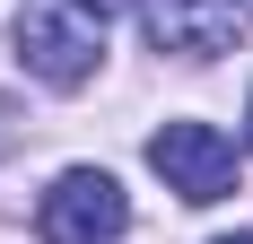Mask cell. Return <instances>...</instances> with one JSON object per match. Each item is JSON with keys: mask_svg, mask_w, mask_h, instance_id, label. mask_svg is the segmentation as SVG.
Here are the masks:
<instances>
[{"mask_svg": "<svg viewBox=\"0 0 253 244\" xmlns=\"http://www.w3.org/2000/svg\"><path fill=\"white\" fill-rule=\"evenodd\" d=\"M9 44H18V70L44 79V87H87L105 61V18H87L79 0H26L18 26H9Z\"/></svg>", "mask_w": 253, "mask_h": 244, "instance_id": "cell-1", "label": "cell"}, {"mask_svg": "<svg viewBox=\"0 0 253 244\" xmlns=\"http://www.w3.org/2000/svg\"><path fill=\"white\" fill-rule=\"evenodd\" d=\"M123 227H131V201H123V183L105 166L52 174V192L35 201V236L44 244H114Z\"/></svg>", "mask_w": 253, "mask_h": 244, "instance_id": "cell-2", "label": "cell"}, {"mask_svg": "<svg viewBox=\"0 0 253 244\" xmlns=\"http://www.w3.org/2000/svg\"><path fill=\"white\" fill-rule=\"evenodd\" d=\"M149 166L166 174V192L192 201V209H210V201L236 192V148H227V131H210V122H157L149 131Z\"/></svg>", "mask_w": 253, "mask_h": 244, "instance_id": "cell-3", "label": "cell"}, {"mask_svg": "<svg viewBox=\"0 0 253 244\" xmlns=\"http://www.w3.org/2000/svg\"><path fill=\"white\" fill-rule=\"evenodd\" d=\"M149 35H157V52L218 61L245 44V0H149Z\"/></svg>", "mask_w": 253, "mask_h": 244, "instance_id": "cell-4", "label": "cell"}, {"mask_svg": "<svg viewBox=\"0 0 253 244\" xmlns=\"http://www.w3.org/2000/svg\"><path fill=\"white\" fill-rule=\"evenodd\" d=\"M87 18H123V9H140V0H79Z\"/></svg>", "mask_w": 253, "mask_h": 244, "instance_id": "cell-5", "label": "cell"}, {"mask_svg": "<svg viewBox=\"0 0 253 244\" xmlns=\"http://www.w3.org/2000/svg\"><path fill=\"white\" fill-rule=\"evenodd\" d=\"M218 244H253V227H245V236H218Z\"/></svg>", "mask_w": 253, "mask_h": 244, "instance_id": "cell-6", "label": "cell"}, {"mask_svg": "<svg viewBox=\"0 0 253 244\" xmlns=\"http://www.w3.org/2000/svg\"><path fill=\"white\" fill-rule=\"evenodd\" d=\"M0 140H9V114H0Z\"/></svg>", "mask_w": 253, "mask_h": 244, "instance_id": "cell-7", "label": "cell"}, {"mask_svg": "<svg viewBox=\"0 0 253 244\" xmlns=\"http://www.w3.org/2000/svg\"><path fill=\"white\" fill-rule=\"evenodd\" d=\"M245 122H253V114H245Z\"/></svg>", "mask_w": 253, "mask_h": 244, "instance_id": "cell-8", "label": "cell"}]
</instances>
